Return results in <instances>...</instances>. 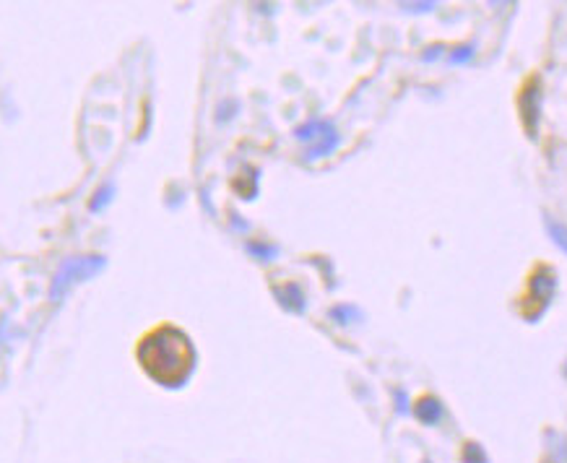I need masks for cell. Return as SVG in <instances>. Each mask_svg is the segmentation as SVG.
<instances>
[{"instance_id":"obj_1","label":"cell","mask_w":567,"mask_h":463,"mask_svg":"<svg viewBox=\"0 0 567 463\" xmlns=\"http://www.w3.org/2000/svg\"><path fill=\"white\" fill-rule=\"evenodd\" d=\"M138 359L146 373L167 388H180L188 383L195 367V349L180 328L164 325L149 333L138 347Z\"/></svg>"},{"instance_id":"obj_2","label":"cell","mask_w":567,"mask_h":463,"mask_svg":"<svg viewBox=\"0 0 567 463\" xmlns=\"http://www.w3.org/2000/svg\"><path fill=\"white\" fill-rule=\"evenodd\" d=\"M104 265H107V258L104 255L66 258V260L58 265V271H55V276H52V282H50V291H47L50 302H60L68 291L73 289L75 284L89 282V279H94L99 271H104Z\"/></svg>"},{"instance_id":"obj_3","label":"cell","mask_w":567,"mask_h":463,"mask_svg":"<svg viewBox=\"0 0 567 463\" xmlns=\"http://www.w3.org/2000/svg\"><path fill=\"white\" fill-rule=\"evenodd\" d=\"M294 136L307 143V159L328 157L339 146V133L328 120H307L294 131Z\"/></svg>"},{"instance_id":"obj_4","label":"cell","mask_w":567,"mask_h":463,"mask_svg":"<svg viewBox=\"0 0 567 463\" xmlns=\"http://www.w3.org/2000/svg\"><path fill=\"white\" fill-rule=\"evenodd\" d=\"M520 104H523V123L528 128L531 136H536V125H539V109H542V91L536 86V81L523 89V97H520Z\"/></svg>"},{"instance_id":"obj_5","label":"cell","mask_w":567,"mask_h":463,"mask_svg":"<svg viewBox=\"0 0 567 463\" xmlns=\"http://www.w3.org/2000/svg\"><path fill=\"white\" fill-rule=\"evenodd\" d=\"M414 414H417V419L427 427H434V424H440L442 419V404L437 401L434 396H425L419 398L417 406H414Z\"/></svg>"},{"instance_id":"obj_6","label":"cell","mask_w":567,"mask_h":463,"mask_svg":"<svg viewBox=\"0 0 567 463\" xmlns=\"http://www.w3.org/2000/svg\"><path fill=\"white\" fill-rule=\"evenodd\" d=\"M276 299L281 302L289 313H302L305 310V294H302V289L297 287V284H286V287H279V289H274Z\"/></svg>"},{"instance_id":"obj_7","label":"cell","mask_w":567,"mask_h":463,"mask_svg":"<svg viewBox=\"0 0 567 463\" xmlns=\"http://www.w3.org/2000/svg\"><path fill=\"white\" fill-rule=\"evenodd\" d=\"M544 227H547V234H549V240L557 245L562 253L567 255V227L557 219H551V216H544Z\"/></svg>"},{"instance_id":"obj_8","label":"cell","mask_w":567,"mask_h":463,"mask_svg":"<svg viewBox=\"0 0 567 463\" xmlns=\"http://www.w3.org/2000/svg\"><path fill=\"white\" fill-rule=\"evenodd\" d=\"M115 198V185L112 182H107V185H102V188H97V193H94L92 203H89V211L92 214H99L102 208H107L109 200Z\"/></svg>"},{"instance_id":"obj_9","label":"cell","mask_w":567,"mask_h":463,"mask_svg":"<svg viewBox=\"0 0 567 463\" xmlns=\"http://www.w3.org/2000/svg\"><path fill=\"white\" fill-rule=\"evenodd\" d=\"M474 58V44H461V47H456V50L448 55V60H451L453 66H461V63H468V60Z\"/></svg>"},{"instance_id":"obj_10","label":"cell","mask_w":567,"mask_h":463,"mask_svg":"<svg viewBox=\"0 0 567 463\" xmlns=\"http://www.w3.org/2000/svg\"><path fill=\"white\" fill-rule=\"evenodd\" d=\"M463 461H466V463H487V455H484L482 447L471 443V445L463 450Z\"/></svg>"},{"instance_id":"obj_11","label":"cell","mask_w":567,"mask_h":463,"mask_svg":"<svg viewBox=\"0 0 567 463\" xmlns=\"http://www.w3.org/2000/svg\"><path fill=\"white\" fill-rule=\"evenodd\" d=\"M248 250H250V253H255V255H260V260H271V258L276 255V248H266V245H255V242H250V245H248Z\"/></svg>"},{"instance_id":"obj_12","label":"cell","mask_w":567,"mask_h":463,"mask_svg":"<svg viewBox=\"0 0 567 463\" xmlns=\"http://www.w3.org/2000/svg\"><path fill=\"white\" fill-rule=\"evenodd\" d=\"M437 3H403L406 11H432Z\"/></svg>"},{"instance_id":"obj_13","label":"cell","mask_w":567,"mask_h":463,"mask_svg":"<svg viewBox=\"0 0 567 463\" xmlns=\"http://www.w3.org/2000/svg\"><path fill=\"white\" fill-rule=\"evenodd\" d=\"M437 55H440V47H429V52H425L422 58H425L427 63H429V60H434V58H437Z\"/></svg>"},{"instance_id":"obj_14","label":"cell","mask_w":567,"mask_h":463,"mask_svg":"<svg viewBox=\"0 0 567 463\" xmlns=\"http://www.w3.org/2000/svg\"><path fill=\"white\" fill-rule=\"evenodd\" d=\"M565 375H567V364H565Z\"/></svg>"},{"instance_id":"obj_15","label":"cell","mask_w":567,"mask_h":463,"mask_svg":"<svg viewBox=\"0 0 567 463\" xmlns=\"http://www.w3.org/2000/svg\"><path fill=\"white\" fill-rule=\"evenodd\" d=\"M425 463H429V461H425Z\"/></svg>"}]
</instances>
